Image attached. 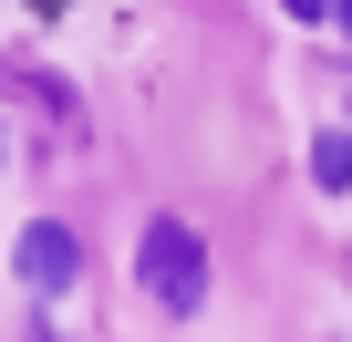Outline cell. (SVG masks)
<instances>
[{
  "label": "cell",
  "mask_w": 352,
  "mask_h": 342,
  "mask_svg": "<svg viewBox=\"0 0 352 342\" xmlns=\"http://www.w3.org/2000/svg\"><path fill=\"white\" fill-rule=\"evenodd\" d=\"M311 177H321V187H352V125H331V135L311 145Z\"/></svg>",
  "instance_id": "3957f363"
},
{
  "label": "cell",
  "mask_w": 352,
  "mask_h": 342,
  "mask_svg": "<svg viewBox=\"0 0 352 342\" xmlns=\"http://www.w3.org/2000/svg\"><path fill=\"white\" fill-rule=\"evenodd\" d=\"M11 270L52 301V290H73V270H83V249H73V228H52V218H32L21 228V249H11Z\"/></svg>",
  "instance_id": "7a4b0ae2"
},
{
  "label": "cell",
  "mask_w": 352,
  "mask_h": 342,
  "mask_svg": "<svg viewBox=\"0 0 352 342\" xmlns=\"http://www.w3.org/2000/svg\"><path fill=\"white\" fill-rule=\"evenodd\" d=\"M290 11H300V21H331V11H342V0H290Z\"/></svg>",
  "instance_id": "277c9868"
},
{
  "label": "cell",
  "mask_w": 352,
  "mask_h": 342,
  "mask_svg": "<svg viewBox=\"0 0 352 342\" xmlns=\"http://www.w3.org/2000/svg\"><path fill=\"white\" fill-rule=\"evenodd\" d=\"M0 166H11V135H0Z\"/></svg>",
  "instance_id": "8992f818"
},
{
  "label": "cell",
  "mask_w": 352,
  "mask_h": 342,
  "mask_svg": "<svg viewBox=\"0 0 352 342\" xmlns=\"http://www.w3.org/2000/svg\"><path fill=\"white\" fill-rule=\"evenodd\" d=\"M331 21H342V32H352V0H342V11H331Z\"/></svg>",
  "instance_id": "5b68a950"
},
{
  "label": "cell",
  "mask_w": 352,
  "mask_h": 342,
  "mask_svg": "<svg viewBox=\"0 0 352 342\" xmlns=\"http://www.w3.org/2000/svg\"><path fill=\"white\" fill-rule=\"evenodd\" d=\"M342 83H352V73H342Z\"/></svg>",
  "instance_id": "52a82bcc"
},
{
  "label": "cell",
  "mask_w": 352,
  "mask_h": 342,
  "mask_svg": "<svg viewBox=\"0 0 352 342\" xmlns=\"http://www.w3.org/2000/svg\"><path fill=\"white\" fill-rule=\"evenodd\" d=\"M135 280H145L166 311H197V301H208V249H197V228H187V218H155L145 249H135Z\"/></svg>",
  "instance_id": "6da1fadb"
}]
</instances>
